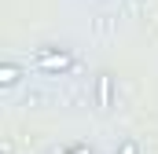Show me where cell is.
<instances>
[{
  "label": "cell",
  "mask_w": 158,
  "mask_h": 154,
  "mask_svg": "<svg viewBox=\"0 0 158 154\" xmlns=\"http://www.w3.org/2000/svg\"><path fill=\"white\" fill-rule=\"evenodd\" d=\"M70 66H74V59L66 51H40L37 55V70H44V74H63Z\"/></svg>",
  "instance_id": "1"
},
{
  "label": "cell",
  "mask_w": 158,
  "mask_h": 154,
  "mask_svg": "<svg viewBox=\"0 0 158 154\" xmlns=\"http://www.w3.org/2000/svg\"><path fill=\"white\" fill-rule=\"evenodd\" d=\"M96 99H99L103 110L110 107V74H99V92H96Z\"/></svg>",
  "instance_id": "2"
},
{
  "label": "cell",
  "mask_w": 158,
  "mask_h": 154,
  "mask_svg": "<svg viewBox=\"0 0 158 154\" xmlns=\"http://www.w3.org/2000/svg\"><path fill=\"white\" fill-rule=\"evenodd\" d=\"M19 81V66H4L0 70V84H15Z\"/></svg>",
  "instance_id": "3"
},
{
  "label": "cell",
  "mask_w": 158,
  "mask_h": 154,
  "mask_svg": "<svg viewBox=\"0 0 158 154\" xmlns=\"http://www.w3.org/2000/svg\"><path fill=\"white\" fill-rule=\"evenodd\" d=\"M121 154H136V143H125V147H121Z\"/></svg>",
  "instance_id": "4"
},
{
  "label": "cell",
  "mask_w": 158,
  "mask_h": 154,
  "mask_svg": "<svg viewBox=\"0 0 158 154\" xmlns=\"http://www.w3.org/2000/svg\"><path fill=\"white\" fill-rule=\"evenodd\" d=\"M70 154H88V147H74V151H70Z\"/></svg>",
  "instance_id": "5"
}]
</instances>
